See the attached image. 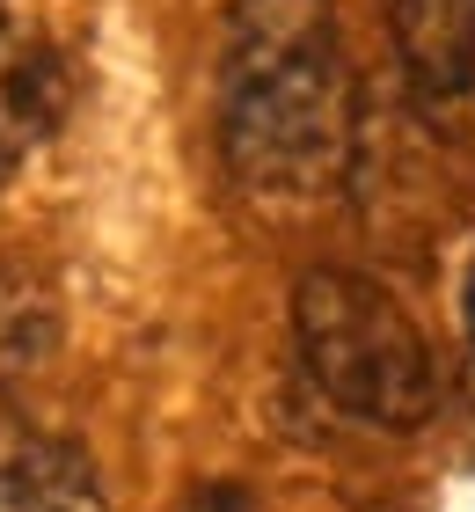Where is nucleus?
<instances>
[{
	"label": "nucleus",
	"mask_w": 475,
	"mask_h": 512,
	"mask_svg": "<svg viewBox=\"0 0 475 512\" xmlns=\"http://www.w3.org/2000/svg\"><path fill=\"white\" fill-rule=\"evenodd\" d=\"M461 308H468V337H475V264H468V293H461Z\"/></svg>",
	"instance_id": "7"
},
{
	"label": "nucleus",
	"mask_w": 475,
	"mask_h": 512,
	"mask_svg": "<svg viewBox=\"0 0 475 512\" xmlns=\"http://www.w3.org/2000/svg\"><path fill=\"white\" fill-rule=\"evenodd\" d=\"M44 344H52V300L30 278H0V374L37 366Z\"/></svg>",
	"instance_id": "6"
},
{
	"label": "nucleus",
	"mask_w": 475,
	"mask_h": 512,
	"mask_svg": "<svg viewBox=\"0 0 475 512\" xmlns=\"http://www.w3.org/2000/svg\"><path fill=\"white\" fill-rule=\"evenodd\" d=\"M359 139L337 0H234L220 59V154L264 205H315L344 183Z\"/></svg>",
	"instance_id": "1"
},
{
	"label": "nucleus",
	"mask_w": 475,
	"mask_h": 512,
	"mask_svg": "<svg viewBox=\"0 0 475 512\" xmlns=\"http://www.w3.org/2000/svg\"><path fill=\"white\" fill-rule=\"evenodd\" d=\"M293 330H300L307 381L337 410L380 432L432 425L446 381L424 330L388 286H373L359 271H307L293 293Z\"/></svg>",
	"instance_id": "2"
},
{
	"label": "nucleus",
	"mask_w": 475,
	"mask_h": 512,
	"mask_svg": "<svg viewBox=\"0 0 475 512\" xmlns=\"http://www.w3.org/2000/svg\"><path fill=\"white\" fill-rule=\"evenodd\" d=\"M205 512H234V498H212V505H205Z\"/></svg>",
	"instance_id": "8"
},
{
	"label": "nucleus",
	"mask_w": 475,
	"mask_h": 512,
	"mask_svg": "<svg viewBox=\"0 0 475 512\" xmlns=\"http://www.w3.org/2000/svg\"><path fill=\"white\" fill-rule=\"evenodd\" d=\"M59 59L8 0H0V169L22 161L44 132L59 125Z\"/></svg>",
	"instance_id": "4"
},
{
	"label": "nucleus",
	"mask_w": 475,
	"mask_h": 512,
	"mask_svg": "<svg viewBox=\"0 0 475 512\" xmlns=\"http://www.w3.org/2000/svg\"><path fill=\"white\" fill-rule=\"evenodd\" d=\"M0 512H103L88 461L66 447H22L0 461Z\"/></svg>",
	"instance_id": "5"
},
{
	"label": "nucleus",
	"mask_w": 475,
	"mask_h": 512,
	"mask_svg": "<svg viewBox=\"0 0 475 512\" xmlns=\"http://www.w3.org/2000/svg\"><path fill=\"white\" fill-rule=\"evenodd\" d=\"M395 44L432 118H475V0H402Z\"/></svg>",
	"instance_id": "3"
}]
</instances>
